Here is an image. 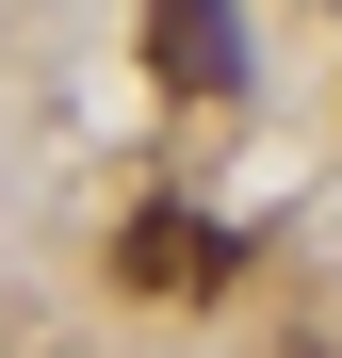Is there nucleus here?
<instances>
[{
	"mask_svg": "<svg viewBox=\"0 0 342 358\" xmlns=\"http://www.w3.org/2000/svg\"><path fill=\"white\" fill-rule=\"evenodd\" d=\"M114 277H131V293H163V310H196V293H228V277H245V245H228L212 212H180V196H147L131 228H114Z\"/></svg>",
	"mask_w": 342,
	"mask_h": 358,
	"instance_id": "f257e3e1",
	"label": "nucleus"
},
{
	"mask_svg": "<svg viewBox=\"0 0 342 358\" xmlns=\"http://www.w3.org/2000/svg\"><path fill=\"white\" fill-rule=\"evenodd\" d=\"M147 66L180 98H245V17L228 0H147Z\"/></svg>",
	"mask_w": 342,
	"mask_h": 358,
	"instance_id": "f03ea898",
	"label": "nucleus"
}]
</instances>
